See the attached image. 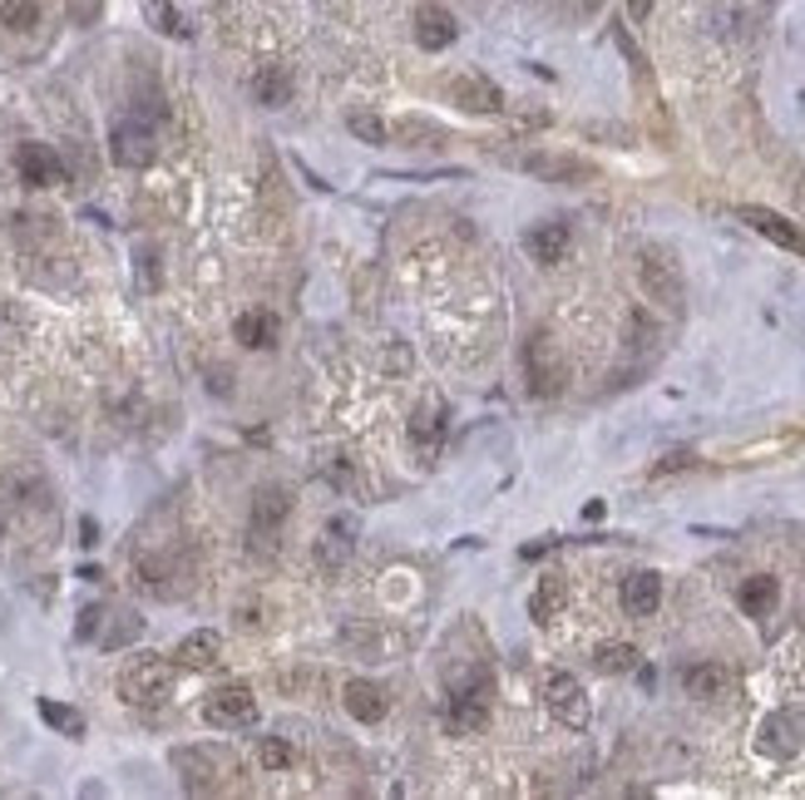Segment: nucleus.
<instances>
[{
    "label": "nucleus",
    "mask_w": 805,
    "mask_h": 800,
    "mask_svg": "<svg viewBox=\"0 0 805 800\" xmlns=\"http://www.w3.org/2000/svg\"><path fill=\"white\" fill-rule=\"evenodd\" d=\"M341 701H347V711L356 721H366V726H376V721L386 717V691L366 677H351L347 687H341Z\"/></svg>",
    "instance_id": "obj_14"
},
{
    "label": "nucleus",
    "mask_w": 805,
    "mask_h": 800,
    "mask_svg": "<svg viewBox=\"0 0 805 800\" xmlns=\"http://www.w3.org/2000/svg\"><path fill=\"white\" fill-rule=\"evenodd\" d=\"M233 336H238L242 346H252V351H268V346H277V316H272V312H248V316H238Z\"/></svg>",
    "instance_id": "obj_23"
},
{
    "label": "nucleus",
    "mask_w": 805,
    "mask_h": 800,
    "mask_svg": "<svg viewBox=\"0 0 805 800\" xmlns=\"http://www.w3.org/2000/svg\"><path fill=\"white\" fill-rule=\"evenodd\" d=\"M524 371H529V391L534 395H558L564 391V356H558L554 336L548 331H534L524 346Z\"/></svg>",
    "instance_id": "obj_3"
},
{
    "label": "nucleus",
    "mask_w": 805,
    "mask_h": 800,
    "mask_svg": "<svg viewBox=\"0 0 805 800\" xmlns=\"http://www.w3.org/2000/svg\"><path fill=\"white\" fill-rule=\"evenodd\" d=\"M41 721H45V726H55L60 736H70V741L84 736V717H80V711H75V707H60V701H50V697L41 701Z\"/></svg>",
    "instance_id": "obj_26"
},
{
    "label": "nucleus",
    "mask_w": 805,
    "mask_h": 800,
    "mask_svg": "<svg viewBox=\"0 0 805 800\" xmlns=\"http://www.w3.org/2000/svg\"><path fill=\"white\" fill-rule=\"evenodd\" d=\"M657 602H662V578H657L653 568L633 573V578L623 583V608L633 612V618H653Z\"/></svg>",
    "instance_id": "obj_17"
},
{
    "label": "nucleus",
    "mask_w": 805,
    "mask_h": 800,
    "mask_svg": "<svg viewBox=\"0 0 805 800\" xmlns=\"http://www.w3.org/2000/svg\"><path fill=\"white\" fill-rule=\"evenodd\" d=\"M347 128L361 138V144H386V138H390V128L381 124L376 114H351V119H347Z\"/></svg>",
    "instance_id": "obj_32"
},
{
    "label": "nucleus",
    "mask_w": 805,
    "mask_h": 800,
    "mask_svg": "<svg viewBox=\"0 0 805 800\" xmlns=\"http://www.w3.org/2000/svg\"><path fill=\"white\" fill-rule=\"evenodd\" d=\"M258 760H262V770H287L297 756H292V746H287V741H282V736H262Z\"/></svg>",
    "instance_id": "obj_31"
},
{
    "label": "nucleus",
    "mask_w": 805,
    "mask_h": 800,
    "mask_svg": "<svg viewBox=\"0 0 805 800\" xmlns=\"http://www.w3.org/2000/svg\"><path fill=\"white\" fill-rule=\"evenodd\" d=\"M524 247H529V257H534V262H544V267L564 262V252H568V223H538V227H529Z\"/></svg>",
    "instance_id": "obj_18"
},
{
    "label": "nucleus",
    "mask_w": 805,
    "mask_h": 800,
    "mask_svg": "<svg viewBox=\"0 0 805 800\" xmlns=\"http://www.w3.org/2000/svg\"><path fill=\"white\" fill-rule=\"evenodd\" d=\"M687 691L692 697H702V701H722V697H732V672L726 667H716V662H702V667H687Z\"/></svg>",
    "instance_id": "obj_20"
},
{
    "label": "nucleus",
    "mask_w": 805,
    "mask_h": 800,
    "mask_svg": "<svg viewBox=\"0 0 805 800\" xmlns=\"http://www.w3.org/2000/svg\"><path fill=\"white\" fill-rule=\"evenodd\" d=\"M173 657H179V667H189V672H208L213 662L223 657V638L213 628H199V632H189V638L179 642Z\"/></svg>",
    "instance_id": "obj_16"
},
{
    "label": "nucleus",
    "mask_w": 805,
    "mask_h": 800,
    "mask_svg": "<svg viewBox=\"0 0 805 800\" xmlns=\"http://www.w3.org/2000/svg\"><path fill=\"white\" fill-rule=\"evenodd\" d=\"M736 598H741V608L751 612V618H771V612H775V598H781V588H775L771 573H756V578L741 583V593H736Z\"/></svg>",
    "instance_id": "obj_24"
},
{
    "label": "nucleus",
    "mask_w": 805,
    "mask_h": 800,
    "mask_svg": "<svg viewBox=\"0 0 805 800\" xmlns=\"http://www.w3.org/2000/svg\"><path fill=\"white\" fill-rule=\"evenodd\" d=\"M558 602H564V583H558V578H538L534 598H529V612H534V622H554Z\"/></svg>",
    "instance_id": "obj_28"
},
{
    "label": "nucleus",
    "mask_w": 805,
    "mask_h": 800,
    "mask_svg": "<svg viewBox=\"0 0 805 800\" xmlns=\"http://www.w3.org/2000/svg\"><path fill=\"white\" fill-rule=\"evenodd\" d=\"M593 662H598V672H633L637 667V647H633V642H603Z\"/></svg>",
    "instance_id": "obj_29"
},
{
    "label": "nucleus",
    "mask_w": 805,
    "mask_h": 800,
    "mask_svg": "<svg viewBox=\"0 0 805 800\" xmlns=\"http://www.w3.org/2000/svg\"><path fill=\"white\" fill-rule=\"evenodd\" d=\"M144 15H149V25L159 30V35L189 40V20L179 15V5H173V0H149V5H144Z\"/></svg>",
    "instance_id": "obj_25"
},
{
    "label": "nucleus",
    "mask_w": 805,
    "mask_h": 800,
    "mask_svg": "<svg viewBox=\"0 0 805 800\" xmlns=\"http://www.w3.org/2000/svg\"><path fill=\"white\" fill-rule=\"evenodd\" d=\"M460 35L455 15H450L445 5H420L416 10V45L420 49H450Z\"/></svg>",
    "instance_id": "obj_12"
},
{
    "label": "nucleus",
    "mask_w": 805,
    "mask_h": 800,
    "mask_svg": "<svg viewBox=\"0 0 805 800\" xmlns=\"http://www.w3.org/2000/svg\"><path fill=\"white\" fill-rule=\"evenodd\" d=\"M544 701H548V711L574 731H583L588 717H593V711H588V691L574 672H544Z\"/></svg>",
    "instance_id": "obj_4"
},
{
    "label": "nucleus",
    "mask_w": 805,
    "mask_h": 800,
    "mask_svg": "<svg viewBox=\"0 0 805 800\" xmlns=\"http://www.w3.org/2000/svg\"><path fill=\"white\" fill-rule=\"evenodd\" d=\"M445 721H450V731H460V736H475V731L489 721V677L460 681V687L450 691Z\"/></svg>",
    "instance_id": "obj_5"
},
{
    "label": "nucleus",
    "mask_w": 805,
    "mask_h": 800,
    "mask_svg": "<svg viewBox=\"0 0 805 800\" xmlns=\"http://www.w3.org/2000/svg\"><path fill=\"white\" fill-rule=\"evenodd\" d=\"M139 628H144V622L134 618V612H120V622H114V632H104L100 642H104V647H124V642H129V638H139Z\"/></svg>",
    "instance_id": "obj_33"
},
{
    "label": "nucleus",
    "mask_w": 805,
    "mask_h": 800,
    "mask_svg": "<svg viewBox=\"0 0 805 800\" xmlns=\"http://www.w3.org/2000/svg\"><path fill=\"white\" fill-rule=\"evenodd\" d=\"M70 10H75V20H80V25H90V20L100 15V0H70Z\"/></svg>",
    "instance_id": "obj_34"
},
{
    "label": "nucleus",
    "mask_w": 805,
    "mask_h": 800,
    "mask_svg": "<svg viewBox=\"0 0 805 800\" xmlns=\"http://www.w3.org/2000/svg\"><path fill=\"white\" fill-rule=\"evenodd\" d=\"M643 286L653 302H662L667 312H682L687 302V282H682V267L667 247H643Z\"/></svg>",
    "instance_id": "obj_2"
},
{
    "label": "nucleus",
    "mask_w": 805,
    "mask_h": 800,
    "mask_svg": "<svg viewBox=\"0 0 805 800\" xmlns=\"http://www.w3.org/2000/svg\"><path fill=\"white\" fill-rule=\"evenodd\" d=\"M110 154H114V164H120V168H149L154 154H159V144H154V128L139 124V119H124V124H114Z\"/></svg>",
    "instance_id": "obj_8"
},
{
    "label": "nucleus",
    "mask_w": 805,
    "mask_h": 800,
    "mask_svg": "<svg viewBox=\"0 0 805 800\" xmlns=\"http://www.w3.org/2000/svg\"><path fill=\"white\" fill-rule=\"evenodd\" d=\"M741 223H751L756 233L766 237V243H775V247H785V252H795V257H805V233L791 223V217H781V213H771V207H741Z\"/></svg>",
    "instance_id": "obj_10"
},
{
    "label": "nucleus",
    "mask_w": 805,
    "mask_h": 800,
    "mask_svg": "<svg viewBox=\"0 0 805 800\" xmlns=\"http://www.w3.org/2000/svg\"><path fill=\"white\" fill-rule=\"evenodd\" d=\"M173 691V662L159 652H139V657L124 662L120 672V697L129 707H163Z\"/></svg>",
    "instance_id": "obj_1"
},
{
    "label": "nucleus",
    "mask_w": 805,
    "mask_h": 800,
    "mask_svg": "<svg viewBox=\"0 0 805 800\" xmlns=\"http://www.w3.org/2000/svg\"><path fill=\"white\" fill-rule=\"evenodd\" d=\"M287 514H292L287 489H277V484L258 489V499H252V533H258V539H272V533L282 529V519H287Z\"/></svg>",
    "instance_id": "obj_15"
},
{
    "label": "nucleus",
    "mask_w": 805,
    "mask_h": 800,
    "mask_svg": "<svg viewBox=\"0 0 805 800\" xmlns=\"http://www.w3.org/2000/svg\"><path fill=\"white\" fill-rule=\"evenodd\" d=\"M519 164L529 168V173L548 178V183H578V178H593V168L578 164V158H558V154H529L519 158Z\"/></svg>",
    "instance_id": "obj_19"
},
{
    "label": "nucleus",
    "mask_w": 805,
    "mask_h": 800,
    "mask_svg": "<svg viewBox=\"0 0 805 800\" xmlns=\"http://www.w3.org/2000/svg\"><path fill=\"white\" fill-rule=\"evenodd\" d=\"M351 549H356V519H331L327 533L317 539V563L327 573H337L351 559Z\"/></svg>",
    "instance_id": "obj_13"
},
{
    "label": "nucleus",
    "mask_w": 805,
    "mask_h": 800,
    "mask_svg": "<svg viewBox=\"0 0 805 800\" xmlns=\"http://www.w3.org/2000/svg\"><path fill=\"white\" fill-rule=\"evenodd\" d=\"M692 464V454H667L662 464H657V474H667V470H687Z\"/></svg>",
    "instance_id": "obj_35"
},
{
    "label": "nucleus",
    "mask_w": 805,
    "mask_h": 800,
    "mask_svg": "<svg viewBox=\"0 0 805 800\" xmlns=\"http://www.w3.org/2000/svg\"><path fill=\"white\" fill-rule=\"evenodd\" d=\"M80 543H100V523L94 519H80Z\"/></svg>",
    "instance_id": "obj_36"
},
{
    "label": "nucleus",
    "mask_w": 805,
    "mask_h": 800,
    "mask_svg": "<svg viewBox=\"0 0 805 800\" xmlns=\"http://www.w3.org/2000/svg\"><path fill=\"white\" fill-rule=\"evenodd\" d=\"M627 10H633V20H647V10H653V0H627Z\"/></svg>",
    "instance_id": "obj_37"
},
{
    "label": "nucleus",
    "mask_w": 805,
    "mask_h": 800,
    "mask_svg": "<svg viewBox=\"0 0 805 800\" xmlns=\"http://www.w3.org/2000/svg\"><path fill=\"white\" fill-rule=\"evenodd\" d=\"M0 533H5V529H0Z\"/></svg>",
    "instance_id": "obj_38"
},
{
    "label": "nucleus",
    "mask_w": 805,
    "mask_h": 800,
    "mask_svg": "<svg viewBox=\"0 0 805 800\" xmlns=\"http://www.w3.org/2000/svg\"><path fill=\"white\" fill-rule=\"evenodd\" d=\"M203 717H208V726H248V721H258V697L242 681H223L218 691H208Z\"/></svg>",
    "instance_id": "obj_6"
},
{
    "label": "nucleus",
    "mask_w": 805,
    "mask_h": 800,
    "mask_svg": "<svg viewBox=\"0 0 805 800\" xmlns=\"http://www.w3.org/2000/svg\"><path fill=\"white\" fill-rule=\"evenodd\" d=\"M450 99H455L460 109H469V114H499V109H504L499 84H489L485 75H460L455 84H450Z\"/></svg>",
    "instance_id": "obj_11"
},
{
    "label": "nucleus",
    "mask_w": 805,
    "mask_h": 800,
    "mask_svg": "<svg viewBox=\"0 0 805 800\" xmlns=\"http://www.w3.org/2000/svg\"><path fill=\"white\" fill-rule=\"evenodd\" d=\"M795 746H801V726H795L785 711H775V717L761 721V751L766 756H791Z\"/></svg>",
    "instance_id": "obj_21"
},
{
    "label": "nucleus",
    "mask_w": 805,
    "mask_h": 800,
    "mask_svg": "<svg viewBox=\"0 0 805 800\" xmlns=\"http://www.w3.org/2000/svg\"><path fill=\"white\" fill-rule=\"evenodd\" d=\"M440 435H445V420H440V410H416V420H410V440H416L420 454H435L440 450Z\"/></svg>",
    "instance_id": "obj_27"
},
{
    "label": "nucleus",
    "mask_w": 805,
    "mask_h": 800,
    "mask_svg": "<svg viewBox=\"0 0 805 800\" xmlns=\"http://www.w3.org/2000/svg\"><path fill=\"white\" fill-rule=\"evenodd\" d=\"M252 99H258V104H268V109L292 104V75L282 65L258 69V79H252Z\"/></svg>",
    "instance_id": "obj_22"
},
{
    "label": "nucleus",
    "mask_w": 805,
    "mask_h": 800,
    "mask_svg": "<svg viewBox=\"0 0 805 800\" xmlns=\"http://www.w3.org/2000/svg\"><path fill=\"white\" fill-rule=\"evenodd\" d=\"M173 766H179L183 786L193 790V796H203V790H218L223 786V770H233L228 756H218V751H203V746H183L173 751Z\"/></svg>",
    "instance_id": "obj_7"
},
{
    "label": "nucleus",
    "mask_w": 805,
    "mask_h": 800,
    "mask_svg": "<svg viewBox=\"0 0 805 800\" xmlns=\"http://www.w3.org/2000/svg\"><path fill=\"white\" fill-rule=\"evenodd\" d=\"M15 173H21V183H31V188L65 183V164H60V154H55L50 144H21L15 148Z\"/></svg>",
    "instance_id": "obj_9"
},
{
    "label": "nucleus",
    "mask_w": 805,
    "mask_h": 800,
    "mask_svg": "<svg viewBox=\"0 0 805 800\" xmlns=\"http://www.w3.org/2000/svg\"><path fill=\"white\" fill-rule=\"evenodd\" d=\"M0 20L11 30H35L41 25V0H0Z\"/></svg>",
    "instance_id": "obj_30"
}]
</instances>
